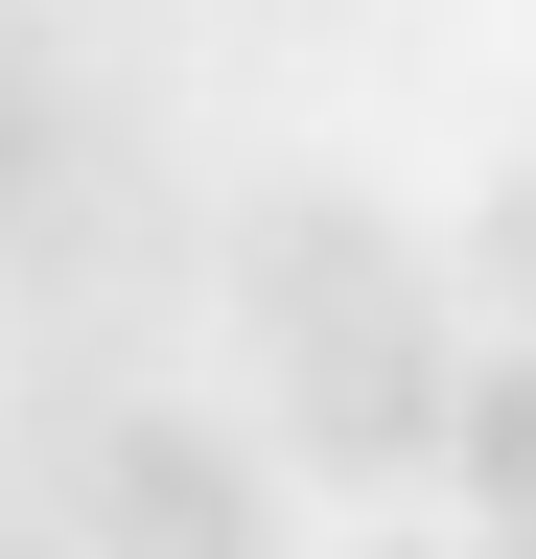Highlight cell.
Segmentation results:
<instances>
[{
  "mask_svg": "<svg viewBox=\"0 0 536 559\" xmlns=\"http://www.w3.org/2000/svg\"><path fill=\"white\" fill-rule=\"evenodd\" d=\"M47 466H71L94 559H281V466L234 419H187V396H71Z\"/></svg>",
  "mask_w": 536,
  "mask_h": 559,
  "instance_id": "obj_1",
  "label": "cell"
},
{
  "mask_svg": "<svg viewBox=\"0 0 536 559\" xmlns=\"http://www.w3.org/2000/svg\"><path fill=\"white\" fill-rule=\"evenodd\" d=\"M281 373V443L326 489H396V466H443V396H466V326H443V280H396V304L350 326H303V349H257Z\"/></svg>",
  "mask_w": 536,
  "mask_h": 559,
  "instance_id": "obj_2",
  "label": "cell"
},
{
  "mask_svg": "<svg viewBox=\"0 0 536 559\" xmlns=\"http://www.w3.org/2000/svg\"><path fill=\"white\" fill-rule=\"evenodd\" d=\"M396 280H420V257H396V210H350V187H281V210L234 234V326H257V349H303V326L396 304Z\"/></svg>",
  "mask_w": 536,
  "mask_h": 559,
  "instance_id": "obj_3",
  "label": "cell"
},
{
  "mask_svg": "<svg viewBox=\"0 0 536 559\" xmlns=\"http://www.w3.org/2000/svg\"><path fill=\"white\" fill-rule=\"evenodd\" d=\"M443 466L490 489V536H536V326H513V349H466V396H443Z\"/></svg>",
  "mask_w": 536,
  "mask_h": 559,
  "instance_id": "obj_4",
  "label": "cell"
},
{
  "mask_svg": "<svg viewBox=\"0 0 536 559\" xmlns=\"http://www.w3.org/2000/svg\"><path fill=\"white\" fill-rule=\"evenodd\" d=\"M466 280H490V304H513V326H536V164H513V187H490V210H466Z\"/></svg>",
  "mask_w": 536,
  "mask_h": 559,
  "instance_id": "obj_5",
  "label": "cell"
},
{
  "mask_svg": "<svg viewBox=\"0 0 536 559\" xmlns=\"http://www.w3.org/2000/svg\"><path fill=\"white\" fill-rule=\"evenodd\" d=\"M373 559H536V536H373Z\"/></svg>",
  "mask_w": 536,
  "mask_h": 559,
  "instance_id": "obj_6",
  "label": "cell"
},
{
  "mask_svg": "<svg viewBox=\"0 0 536 559\" xmlns=\"http://www.w3.org/2000/svg\"><path fill=\"white\" fill-rule=\"evenodd\" d=\"M0 70H24V0H0Z\"/></svg>",
  "mask_w": 536,
  "mask_h": 559,
  "instance_id": "obj_7",
  "label": "cell"
},
{
  "mask_svg": "<svg viewBox=\"0 0 536 559\" xmlns=\"http://www.w3.org/2000/svg\"><path fill=\"white\" fill-rule=\"evenodd\" d=\"M0 559H47V536H0Z\"/></svg>",
  "mask_w": 536,
  "mask_h": 559,
  "instance_id": "obj_8",
  "label": "cell"
}]
</instances>
